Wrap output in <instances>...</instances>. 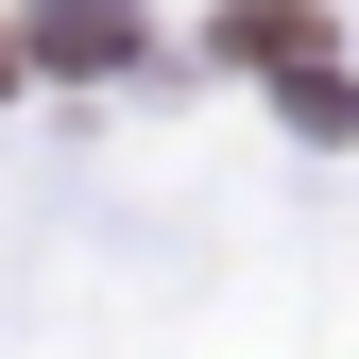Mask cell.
<instances>
[{
    "instance_id": "6da1fadb",
    "label": "cell",
    "mask_w": 359,
    "mask_h": 359,
    "mask_svg": "<svg viewBox=\"0 0 359 359\" xmlns=\"http://www.w3.org/2000/svg\"><path fill=\"white\" fill-rule=\"evenodd\" d=\"M0 52H34V69H120V52H137V0H18Z\"/></svg>"
},
{
    "instance_id": "7a4b0ae2",
    "label": "cell",
    "mask_w": 359,
    "mask_h": 359,
    "mask_svg": "<svg viewBox=\"0 0 359 359\" xmlns=\"http://www.w3.org/2000/svg\"><path fill=\"white\" fill-rule=\"evenodd\" d=\"M222 52L240 69H325V18L308 0H222Z\"/></svg>"
},
{
    "instance_id": "3957f363",
    "label": "cell",
    "mask_w": 359,
    "mask_h": 359,
    "mask_svg": "<svg viewBox=\"0 0 359 359\" xmlns=\"http://www.w3.org/2000/svg\"><path fill=\"white\" fill-rule=\"evenodd\" d=\"M0 69H18V52H0Z\"/></svg>"
}]
</instances>
